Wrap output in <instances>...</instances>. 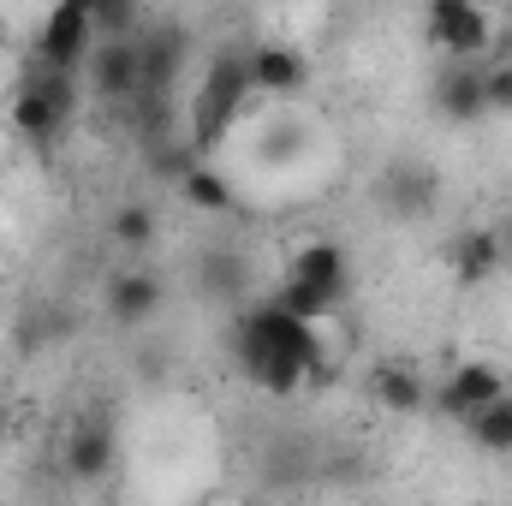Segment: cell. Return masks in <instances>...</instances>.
<instances>
[{"mask_svg":"<svg viewBox=\"0 0 512 506\" xmlns=\"http://www.w3.org/2000/svg\"><path fill=\"white\" fill-rule=\"evenodd\" d=\"M233 346H239V364H245V376L262 387V393H298L304 381L322 370V340H316V322H304V316H292L280 298L274 304H256L239 316V334H233Z\"/></svg>","mask_w":512,"mask_h":506,"instance_id":"6da1fadb","label":"cell"},{"mask_svg":"<svg viewBox=\"0 0 512 506\" xmlns=\"http://www.w3.org/2000/svg\"><path fill=\"white\" fill-rule=\"evenodd\" d=\"M251 66H245V54H221L215 66H209V78H203V90H197V102H191V149H215L233 120L245 114V102H251Z\"/></svg>","mask_w":512,"mask_h":506,"instance_id":"7a4b0ae2","label":"cell"},{"mask_svg":"<svg viewBox=\"0 0 512 506\" xmlns=\"http://www.w3.org/2000/svg\"><path fill=\"white\" fill-rule=\"evenodd\" d=\"M429 42L447 48L453 60H471L495 42V18L477 0H429Z\"/></svg>","mask_w":512,"mask_h":506,"instance_id":"3957f363","label":"cell"},{"mask_svg":"<svg viewBox=\"0 0 512 506\" xmlns=\"http://www.w3.org/2000/svg\"><path fill=\"white\" fill-rule=\"evenodd\" d=\"M90 42H96V18H90L84 6L54 0V6H48V18H42V30H36V54H42L48 66L78 72V66H84V54H90Z\"/></svg>","mask_w":512,"mask_h":506,"instance_id":"277c9868","label":"cell"},{"mask_svg":"<svg viewBox=\"0 0 512 506\" xmlns=\"http://www.w3.org/2000/svg\"><path fill=\"white\" fill-rule=\"evenodd\" d=\"M495 393H507V376H501L489 358H465V364H453V376L441 387V411L465 423V417H471L477 405H489Z\"/></svg>","mask_w":512,"mask_h":506,"instance_id":"5b68a950","label":"cell"},{"mask_svg":"<svg viewBox=\"0 0 512 506\" xmlns=\"http://www.w3.org/2000/svg\"><path fill=\"white\" fill-rule=\"evenodd\" d=\"M245 66H251V90L256 96H298L304 90V78H310V66H304V54L298 48H286V42H262L245 54Z\"/></svg>","mask_w":512,"mask_h":506,"instance_id":"8992f818","label":"cell"},{"mask_svg":"<svg viewBox=\"0 0 512 506\" xmlns=\"http://www.w3.org/2000/svg\"><path fill=\"white\" fill-rule=\"evenodd\" d=\"M286 274H292V280L322 286L334 304H346V292H352V262H346V251H340L334 239H310V245H298Z\"/></svg>","mask_w":512,"mask_h":506,"instance_id":"52a82bcc","label":"cell"},{"mask_svg":"<svg viewBox=\"0 0 512 506\" xmlns=\"http://www.w3.org/2000/svg\"><path fill=\"white\" fill-rule=\"evenodd\" d=\"M155 310H161V280H155V274H143V268H120V274L108 280V316H114L120 328L149 322Z\"/></svg>","mask_w":512,"mask_h":506,"instance_id":"ba28073f","label":"cell"},{"mask_svg":"<svg viewBox=\"0 0 512 506\" xmlns=\"http://www.w3.org/2000/svg\"><path fill=\"white\" fill-rule=\"evenodd\" d=\"M435 108L453 120V126H471L489 114V96H483V66H447L441 84H435Z\"/></svg>","mask_w":512,"mask_h":506,"instance_id":"9c48e42d","label":"cell"},{"mask_svg":"<svg viewBox=\"0 0 512 506\" xmlns=\"http://www.w3.org/2000/svg\"><path fill=\"white\" fill-rule=\"evenodd\" d=\"M96 90L114 102H131L143 90V54L131 36H108V48L96 54Z\"/></svg>","mask_w":512,"mask_h":506,"instance_id":"30bf717a","label":"cell"},{"mask_svg":"<svg viewBox=\"0 0 512 506\" xmlns=\"http://www.w3.org/2000/svg\"><path fill=\"white\" fill-rule=\"evenodd\" d=\"M501 233L495 227H465L459 239H453V274H459V286H477V280H489L495 268H501Z\"/></svg>","mask_w":512,"mask_h":506,"instance_id":"8fae6325","label":"cell"},{"mask_svg":"<svg viewBox=\"0 0 512 506\" xmlns=\"http://www.w3.org/2000/svg\"><path fill=\"white\" fill-rule=\"evenodd\" d=\"M108 465H114V429H108V423H78L72 441H66V471L90 483V477H102Z\"/></svg>","mask_w":512,"mask_h":506,"instance_id":"7c38bea8","label":"cell"},{"mask_svg":"<svg viewBox=\"0 0 512 506\" xmlns=\"http://www.w3.org/2000/svg\"><path fill=\"white\" fill-rule=\"evenodd\" d=\"M370 393H376L382 411H399V417L423 411V381H417V370H405V364H376Z\"/></svg>","mask_w":512,"mask_h":506,"instance_id":"4fadbf2b","label":"cell"},{"mask_svg":"<svg viewBox=\"0 0 512 506\" xmlns=\"http://www.w3.org/2000/svg\"><path fill=\"white\" fill-rule=\"evenodd\" d=\"M465 429L483 453H512V393H495L489 405H477L465 417Z\"/></svg>","mask_w":512,"mask_h":506,"instance_id":"5bb4252c","label":"cell"},{"mask_svg":"<svg viewBox=\"0 0 512 506\" xmlns=\"http://www.w3.org/2000/svg\"><path fill=\"white\" fill-rule=\"evenodd\" d=\"M179 197H185L191 209H203V215H227V209H233V185H227L221 173H209L203 161H191V167H185Z\"/></svg>","mask_w":512,"mask_h":506,"instance_id":"9a60e30c","label":"cell"},{"mask_svg":"<svg viewBox=\"0 0 512 506\" xmlns=\"http://www.w3.org/2000/svg\"><path fill=\"white\" fill-rule=\"evenodd\" d=\"M108 239L126 245V251H143V245L155 239V209H149V203H120L114 221H108Z\"/></svg>","mask_w":512,"mask_h":506,"instance_id":"2e32d148","label":"cell"},{"mask_svg":"<svg viewBox=\"0 0 512 506\" xmlns=\"http://www.w3.org/2000/svg\"><path fill=\"white\" fill-rule=\"evenodd\" d=\"M280 304H286L292 316H304V322H322V316L334 310V298H328L322 286H310V280H292V274H286V286H280Z\"/></svg>","mask_w":512,"mask_h":506,"instance_id":"e0dca14e","label":"cell"},{"mask_svg":"<svg viewBox=\"0 0 512 506\" xmlns=\"http://www.w3.org/2000/svg\"><path fill=\"white\" fill-rule=\"evenodd\" d=\"M90 18H96V36H131V24H137V0H96Z\"/></svg>","mask_w":512,"mask_h":506,"instance_id":"ac0fdd59","label":"cell"},{"mask_svg":"<svg viewBox=\"0 0 512 506\" xmlns=\"http://www.w3.org/2000/svg\"><path fill=\"white\" fill-rule=\"evenodd\" d=\"M483 96H489V114H512V60L483 66Z\"/></svg>","mask_w":512,"mask_h":506,"instance_id":"d6986e66","label":"cell"},{"mask_svg":"<svg viewBox=\"0 0 512 506\" xmlns=\"http://www.w3.org/2000/svg\"><path fill=\"white\" fill-rule=\"evenodd\" d=\"M203 286H215V292H239V286H245V274H239V262H233V256H215V262H203Z\"/></svg>","mask_w":512,"mask_h":506,"instance_id":"ffe728a7","label":"cell"},{"mask_svg":"<svg viewBox=\"0 0 512 506\" xmlns=\"http://www.w3.org/2000/svg\"><path fill=\"white\" fill-rule=\"evenodd\" d=\"M495 233H501V251L512 256V215H507V221H495Z\"/></svg>","mask_w":512,"mask_h":506,"instance_id":"44dd1931","label":"cell"},{"mask_svg":"<svg viewBox=\"0 0 512 506\" xmlns=\"http://www.w3.org/2000/svg\"><path fill=\"white\" fill-rule=\"evenodd\" d=\"M66 6H84V12H90V6H96V0H66Z\"/></svg>","mask_w":512,"mask_h":506,"instance_id":"7402d4cb","label":"cell"},{"mask_svg":"<svg viewBox=\"0 0 512 506\" xmlns=\"http://www.w3.org/2000/svg\"><path fill=\"white\" fill-rule=\"evenodd\" d=\"M0 435H6V411H0Z\"/></svg>","mask_w":512,"mask_h":506,"instance_id":"603a6c76","label":"cell"},{"mask_svg":"<svg viewBox=\"0 0 512 506\" xmlns=\"http://www.w3.org/2000/svg\"><path fill=\"white\" fill-rule=\"evenodd\" d=\"M0 286H6V268H0Z\"/></svg>","mask_w":512,"mask_h":506,"instance_id":"cb8c5ba5","label":"cell"}]
</instances>
